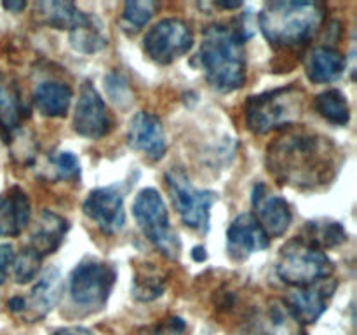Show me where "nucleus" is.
<instances>
[{"label":"nucleus","mask_w":357,"mask_h":335,"mask_svg":"<svg viewBox=\"0 0 357 335\" xmlns=\"http://www.w3.org/2000/svg\"><path fill=\"white\" fill-rule=\"evenodd\" d=\"M52 335H94V334L86 327H65L56 330Z\"/></svg>","instance_id":"obj_34"},{"label":"nucleus","mask_w":357,"mask_h":335,"mask_svg":"<svg viewBox=\"0 0 357 335\" xmlns=\"http://www.w3.org/2000/svg\"><path fill=\"white\" fill-rule=\"evenodd\" d=\"M253 30L243 21L236 24H209L202 34L197 59L209 86L220 93H232L246 82V44Z\"/></svg>","instance_id":"obj_2"},{"label":"nucleus","mask_w":357,"mask_h":335,"mask_svg":"<svg viewBox=\"0 0 357 335\" xmlns=\"http://www.w3.org/2000/svg\"><path fill=\"white\" fill-rule=\"evenodd\" d=\"M216 7H220V9H229V10H234V9H239V7H243V3L241 2H216L215 3Z\"/></svg>","instance_id":"obj_37"},{"label":"nucleus","mask_w":357,"mask_h":335,"mask_svg":"<svg viewBox=\"0 0 357 335\" xmlns=\"http://www.w3.org/2000/svg\"><path fill=\"white\" fill-rule=\"evenodd\" d=\"M166 187L181 222L192 230H197L201 234L208 232L211 208L218 201V194L194 187L187 173L180 168H171L167 171Z\"/></svg>","instance_id":"obj_8"},{"label":"nucleus","mask_w":357,"mask_h":335,"mask_svg":"<svg viewBox=\"0 0 357 335\" xmlns=\"http://www.w3.org/2000/svg\"><path fill=\"white\" fill-rule=\"evenodd\" d=\"M126 188L121 184L94 188L82 204V211L98 229L107 236H114L122 230L126 223L124 198Z\"/></svg>","instance_id":"obj_11"},{"label":"nucleus","mask_w":357,"mask_h":335,"mask_svg":"<svg viewBox=\"0 0 357 335\" xmlns=\"http://www.w3.org/2000/svg\"><path fill=\"white\" fill-rule=\"evenodd\" d=\"M303 105L305 91L296 84L250 96L244 103L248 129L255 135H267L275 129L289 128L302 119Z\"/></svg>","instance_id":"obj_4"},{"label":"nucleus","mask_w":357,"mask_h":335,"mask_svg":"<svg viewBox=\"0 0 357 335\" xmlns=\"http://www.w3.org/2000/svg\"><path fill=\"white\" fill-rule=\"evenodd\" d=\"M14 255L16 253H14L13 244H0V285H3L7 274H9V269L13 267Z\"/></svg>","instance_id":"obj_33"},{"label":"nucleus","mask_w":357,"mask_h":335,"mask_svg":"<svg viewBox=\"0 0 357 335\" xmlns=\"http://www.w3.org/2000/svg\"><path fill=\"white\" fill-rule=\"evenodd\" d=\"M187 328L185 321L181 318H167V320L160 321L157 327H153L152 330H149V335H181Z\"/></svg>","instance_id":"obj_32"},{"label":"nucleus","mask_w":357,"mask_h":335,"mask_svg":"<svg viewBox=\"0 0 357 335\" xmlns=\"http://www.w3.org/2000/svg\"><path fill=\"white\" fill-rule=\"evenodd\" d=\"M63 293V278L56 267H49L42 272L37 285L33 286L28 297H23V313L21 318L28 323L42 320L47 316L56 304L59 302Z\"/></svg>","instance_id":"obj_16"},{"label":"nucleus","mask_w":357,"mask_h":335,"mask_svg":"<svg viewBox=\"0 0 357 335\" xmlns=\"http://www.w3.org/2000/svg\"><path fill=\"white\" fill-rule=\"evenodd\" d=\"M68 222L63 216L56 213L44 209L37 216L33 229L30 232V244L28 246L33 251H37L42 258L45 255H51L61 246L65 241L66 232H68Z\"/></svg>","instance_id":"obj_21"},{"label":"nucleus","mask_w":357,"mask_h":335,"mask_svg":"<svg viewBox=\"0 0 357 335\" xmlns=\"http://www.w3.org/2000/svg\"><path fill=\"white\" fill-rule=\"evenodd\" d=\"M70 44L75 51L86 52V54H93V52L101 51L107 47L108 40L101 31V27L94 17H91L84 27L75 28L70 31Z\"/></svg>","instance_id":"obj_27"},{"label":"nucleus","mask_w":357,"mask_h":335,"mask_svg":"<svg viewBox=\"0 0 357 335\" xmlns=\"http://www.w3.org/2000/svg\"><path fill=\"white\" fill-rule=\"evenodd\" d=\"M33 16L37 23L44 24V27L70 31H73L79 27H84L91 20L89 14L79 9L73 2H66V0L37 2L33 6Z\"/></svg>","instance_id":"obj_20"},{"label":"nucleus","mask_w":357,"mask_h":335,"mask_svg":"<svg viewBox=\"0 0 357 335\" xmlns=\"http://www.w3.org/2000/svg\"><path fill=\"white\" fill-rule=\"evenodd\" d=\"M255 218L260 223L267 237H281L288 232L293 222L291 204L282 195L271 194L264 184H257L253 188Z\"/></svg>","instance_id":"obj_13"},{"label":"nucleus","mask_w":357,"mask_h":335,"mask_svg":"<svg viewBox=\"0 0 357 335\" xmlns=\"http://www.w3.org/2000/svg\"><path fill=\"white\" fill-rule=\"evenodd\" d=\"M115 278L117 272L114 265L96 258H87L80 262L70 274V299L87 314L101 311L110 299Z\"/></svg>","instance_id":"obj_7"},{"label":"nucleus","mask_w":357,"mask_h":335,"mask_svg":"<svg viewBox=\"0 0 357 335\" xmlns=\"http://www.w3.org/2000/svg\"><path fill=\"white\" fill-rule=\"evenodd\" d=\"M114 129V119L107 103L91 80L80 86L79 100L73 112V131L89 140H100Z\"/></svg>","instance_id":"obj_10"},{"label":"nucleus","mask_w":357,"mask_h":335,"mask_svg":"<svg viewBox=\"0 0 357 335\" xmlns=\"http://www.w3.org/2000/svg\"><path fill=\"white\" fill-rule=\"evenodd\" d=\"M194 45L192 28L178 17L160 20L146 31L143 38V49L152 61L159 65H169L187 54Z\"/></svg>","instance_id":"obj_9"},{"label":"nucleus","mask_w":357,"mask_h":335,"mask_svg":"<svg viewBox=\"0 0 357 335\" xmlns=\"http://www.w3.org/2000/svg\"><path fill=\"white\" fill-rule=\"evenodd\" d=\"M166 290V278L157 269H142L132 278V297L142 302H152L164 295Z\"/></svg>","instance_id":"obj_26"},{"label":"nucleus","mask_w":357,"mask_h":335,"mask_svg":"<svg viewBox=\"0 0 357 335\" xmlns=\"http://www.w3.org/2000/svg\"><path fill=\"white\" fill-rule=\"evenodd\" d=\"M326 20V7L319 2L274 0L258 14V24L268 44L275 49H293L309 44Z\"/></svg>","instance_id":"obj_3"},{"label":"nucleus","mask_w":357,"mask_h":335,"mask_svg":"<svg viewBox=\"0 0 357 335\" xmlns=\"http://www.w3.org/2000/svg\"><path fill=\"white\" fill-rule=\"evenodd\" d=\"M105 89H107L110 100L119 107H128L132 101L128 79L122 73L110 72L108 75H105Z\"/></svg>","instance_id":"obj_31"},{"label":"nucleus","mask_w":357,"mask_h":335,"mask_svg":"<svg viewBox=\"0 0 357 335\" xmlns=\"http://www.w3.org/2000/svg\"><path fill=\"white\" fill-rule=\"evenodd\" d=\"M30 115L20 84L10 75L0 73V131L9 142L10 136L23 126Z\"/></svg>","instance_id":"obj_17"},{"label":"nucleus","mask_w":357,"mask_h":335,"mask_svg":"<svg viewBox=\"0 0 357 335\" xmlns=\"http://www.w3.org/2000/svg\"><path fill=\"white\" fill-rule=\"evenodd\" d=\"M271 244V239L253 213H241L232 220L227 229V251L229 257L236 262H244L257 251L265 250Z\"/></svg>","instance_id":"obj_14"},{"label":"nucleus","mask_w":357,"mask_h":335,"mask_svg":"<svg viewBox=\"0 0 357 335\" xmlns=\"http://www.w3.org/2000/svg\"><path fill=\"white\" fill-rule=\"evenodd\" d=\"M303 239L309 241L319 250H328V248H337L347 241V230L340 222H335L330 218H321L307 222L305 230H303Z\"/></svg>","instance_id":"obj_24"},{"label":"nucleus","mask_w":357,"mask_h":335,"mask_svg":"<svg viewBox=\"0 0 357 335\" xmlns=\"http://www.w3.org/2000/svg\"><path fill=\"white\" fill-rule=\"evenodd\" d=\"M317 114L335 126H347L351 121V107L347 96L340 89H328L314 98Z\"/></svg>","instance_id":"obj_25"},{"label":"nucleus","mask_w":357,"mask_h":335,"mask_svg":"<svg viewBox=\"0 0 357 335\" xmlns=\"http://www.w3.org/2000/svg\"><path fill=\"white\" fill-rule=\"evenodd\" d=\"M335 290H337V281L328 278L303 288H295L282 302L300 325H312L324 314Z\"/></svg>","instance_id":"obj_12"},{"label":"nucleus","mask_w":357,"mask_h":335,"mask_svg":"<svg viewBox=\"0 0 357 335\" xmlns=\"http://www.w3.org/2000/svg\"><path fill=\"white\" fill-rule=\"evenodd\" d=\"M159 9V3L153 0H131L124 3L122 13V27L128 34H138L153 17Z\"/></svg>","instance_id":"obj_28"},{"label":"nucleus","mask_w":357,"mask_h":335,"mask_svg":"<svg viewBox=\"0 0 357 335\" xmlns=\"http://www.w3.org/2000/svg\"><path fill=\"white\" fill-rule=\"evenodd\" d=\"M42 257L37 251L31 250L30 246H24L23 250L17 255H14L13 260V272L14 279L20 285H26L31 279H35V276L38 274V269H40Z\"/></svg>","instance_id":"obj_29"},{"label":"nucleus","mask_w":357,"mask_h":335,"mask_svg":"<svg viewBox=\"0 0 357 335\" xmlns=\"http://www.w3.org/2000/svg\"><path fill=\"white\" fill-rule=\"evenodd\" d=\"M342 156L326 136L310 131H288L268 143L265 164L281 185L298 191L326 187L340 170Z\"/></svg>","instance_id":"obj_1"},{"label":"nucleus","mask_w":357,"mask_h":335,"mask_svg":"<svg viewBox=\"0 0 357 335\" xmlns=\"http://www.w3.org/2000/svg\"><path fill=\"white\" fill-rule=\"evenodd\" d=\"M73 91L66 82L58 80H45L40 82L33 91L35 108L44 117H65L72 103Z\"/></svg>","instance_id":"obj_23"},{"label":"nucleus","mask_w":357,"mask_h":335,"mask_svg":"<svg viewBox=\"0 0 357 335\" xmlns=\"http://www.w3.org/2000/svg\"><path fill=\"white\" fill-rule=\"evenodd\" d=\"M51 170L56 180H79L80 163L72 152H58L51 157Z\"/></svg>","instance_id":"obj_30"},{"label":"nucleus","mask_w":357,"mask_h":335,"mask_svg":"<svg viewBox=\"0 0 357 335\" xmlns=\"http://www.w3.org/2000/svg\"><path fill=\"white\" fill-rule=\"evenodd\" d=\"M132 215L146 239L167 258H178L181 243L169 222L166 202L159 191L146 187L138 192L132 202Z\"/></svg>","instance_id":"obj_6"},{"label":"nucleus","mask_w":357,"mask_h":335,"mask_svg":"<svg viewBox=\"0 0 357 335\" xmlns=\"http://www.w3.org/2000/svg\"><path fill=\"white\" fill-rule=\"evenodd\" d=\"M335 271V264L323 250L296 236L279 251L275 272L279 279L293 288L314 285L328 279Z\"/></svg>","instance_id":"obj_5"},{"label":"nucleus","mask_w":357,"mask_h":335,"mask_svg":"<svg viewBox=\"0 0 357 335\" xmlns=\"http://www.w3.org/2000/svg\"><path fill=\"white\" fill-rule=\"evenodd\" d=\"M128 143L131 149L142 152L150 161L162 159L167 143L160 119L150 112H136L129 122Z\"/></svg>","instance_id":"obj_15"},{"label":"nucleus","mask_w":357,"mask_h":335,"mask_svg":"<svg viewBox=\"0 0 357 335\" xmlns=\"http://www.w3.org/2000/svg\"><path fill=\"white\" fill-rule=\"evenodd\" d=\"M31 220V204L21 187L0 194V237L20 236Z\"/></svg>","instance_id":"obj_18"},{"label":"nucleus","mask_w":357,"mask_h":335,"mask_svg":"<svg viewBox=\"0 0 357 335\" xmlns=\"http://www.w3.org/2000/svg\"><path fill=\"white\" fill-rule=\"evenodd\" d=\"M251 335H303L302 325L293 318L282 300H272L250 321Z\"/></svg>","instance_id":"obj_19"},{"label":"nucleus","mask_w":357,"mask_h":335,"mask_svg":"<svg viewBox=\"0 0 357 335\" xmlns=\"http://www.w3.org/2000/svg\"><path fill=\"white\" fill-rule=\"evenodd\" d=\"M2 7L6 10H9V13H20V10H23L26 7V2H3Z\"/></svg>","instance_id":"obj_35"},{"label":"nucleus","mask_w":357,"mask_h":335,"mask_svg":"<svg viewBox=\"0 0 357 335\" xmlns=\"http://www.w3.org/2000/svg\"><path fill=\"white\" fill-rule=\"evenodd\" d=\"M345 56L330 45H317L305 59V73L312 84H330L345 72Z\"/></svg>","instance_id":"obj_22"},{"label":"nucleus","mask_w":357,"mask_h":335,"mask_svg":"<svg viewBox=\"0 0 357 335\" xmlns=\"http://www.w3.org/2000/svg\"><path fill=\"white\" fill-rule=\"evenodd\" d=\"M192 257H194L197 262H204L206 258H208V253H206V248L195 246L194 251H192Z\"/></svg>","instance_id":"obj_36"}]
</instances>
